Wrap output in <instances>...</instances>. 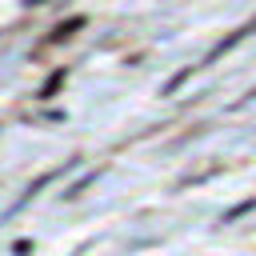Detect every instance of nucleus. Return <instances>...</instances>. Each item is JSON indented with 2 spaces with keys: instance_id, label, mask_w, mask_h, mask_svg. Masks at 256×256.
Instances as JSON below:
<instances>
[{
  "instance_id": "f257e3e1",
  "label": "nucleus",
  "mask_w": 256,
  "mask_h": 256,
  "mask_svg": "<svg viewBox=\"0 0 256 256\" xmlns=\"http://www.w3.org/2000/svg\"><path fill=\"white\" fill-rule=\"evenodd\" d=\"M80 28H84V16H68V20H64V24H60V28H56V32L48 36V40H44V48H52V44H64V40H72V32H80Z\"/></svg>"
},
{
  "instance_id": "f03ea898",
  "label": "nucleus",
  "mask_w": 256,
  "mask_h": 256,
  "mask_svg": "<svg viewBox=\"0 0 256 256\" xmlns=\"http://www.w3.org/2000/svg\"><path fill=\"white\" fill-rule=\"evenodd\" d=\"M64 76H68V72H64V68H60V72H52V80H48V84H44V88H40V96H44V100H48V96H56V88H60V84H64Z\"/></svg>"
},
{
  "instance_id": "7ed1b4c3",
  "label": "nucleus",
  "mask_w": 256,
  "mask_h": 256,
  "mask_svg": "<svg viewBox=\"0 0 256 256\" xmlns=\"http://www.w3.org/2000/svg\"><path fill=\"white\" fill-rule=\"evenodd\" d=\"M248 208H256V200H244V204L228 208V212H224V220H236V216H240V212H248Z\"/></svg>"
}]
</instances>
